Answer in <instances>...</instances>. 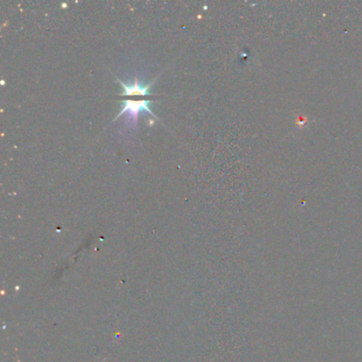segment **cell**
<instances>
[{"instance_id":"obj_1","label":"cell","mask_w":362,"mask_h":362,"mask_svg":"<svg viewBox=\"0 0 362 362\" xmlns=\"http://www.w3.org/2000/svg\"><path fill=\"white\" fill-rule=\"evenodd\" d=\"M117 81L122 86L123 92L121 93V97H123L124 100L122 101V109L119 112L115 120L125 114L126 121L129 120L133 124H135L137 123L140 113H149L154 117H156L155 114L149 107L151 103V100L149 99L150 90L153 82L150 84H143L138 81L137 78H135L132 84L123 83L119 79H117Z\"/></svg>"}]
</instances>
